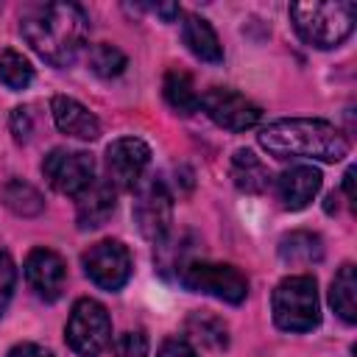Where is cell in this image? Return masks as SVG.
Masks as SVG:
<instances>
[{
    "label": "cell",
    "instance_id": "6da1fadb",
    "mask_svg": "<svg viewBox=\"0 0 357 357\" xmlns=\"http://www.w3.org/2000/svg\"><path fill=\"white\" fill-rule=\"evenodd\" d=\"M20 33L45 61L67 67L86 42L89 20L75 3H36L20 17Z\"/></svg>",
    "mask_w": 357,
    "mask_h": 357
},
{
    "label": "cell",
    "instance_id": "7a4b0ae2",
    "mask_svg": "<svg viewBox=\"0 0 357 357\" xmlns=\"http://www.w3.org/2000/svg\"><path fill=\"white\" fill-rule=\"evenodd\" d=\"M259 145L273 159H315V162H340L349 153L346 134L312 117H290L268 123L259 131Z\"/></svg>",
    "mask_w": 357,
    "mask_h": 357
},
{
    "label": "cell",
    "instance_id": "3957f363",
    "mask_svg": "<svg viewBox=\"0 0 357 357\" xmlns=\"http://www.w3.org/2000/svg\"><path fill=\"white\" fill-rule=\"evenodd\" d=\"M290 20L296 33L307 45L318 50H329L343 45L351 36L357 6L354 3H293Z\"/></svg>",
    "mask_w": 357,
    "mask_h": 357
},
{
    "label": "cell",
    "instance_id": "277c9868",
    "mask_svg": "<svg viewBox=\"0 0 357 357\" xmlns=\"http://www.w3.org/2000/svg\"><path fill=\"white\" fill-rule=\"evenodd\" d=\"M273 321L284 332H310L321 324V301H318V284L312 276L298 273L287 276L276 284L271 298Z\"/></svg>",
    "mask_w": 357,
    "mask_h": 357
},
{
    "label": "cell",
    "instance_id": "5b68a950",
    "mask_svg": "<svg viewBox=\"0 0 357 357\" xmlns=\"http://www.w3.org/2000/svg\"><path fill=\"white\" fill-rule=\"evenodd\" d=\"M178 282L192 293H204L226 304H243L248 296V279L226 262H187L178 268Z\"/></svg>",
    "mask_w": 357,
    "mask_h": 357
},
{
    "label": "cell",
    "instance_id": "8992f818",
    "mask_svg": "<svg viewBox=\"0 0 357 357\" xmlns=\"http://www.w3.org/2000/svg\"><path fill=\"white\" fill-rule=\"evenodd\" d=\"M64 337H67V346L81 357L100 354L112 340V318L106 307L95 298H78L67 318Z\"/></svg>",
    "mask_w": 357,
    "mask_h": 357
},
{
    "label": "cell",
    "instance_id": "52a82bcc",
    "mask_svg": "<svg viewBox=\"0 0 357 357\" xmlns=\"http://www.w3.org/2000/svg\"><path fill=\"white\" fill-rule=\"evenodd\" d=\"M134 223L139 229V234L151 243H162L165 234L170 231V220H173V195L165 187V181L151 178L145 184H139L134 190Z\"/></svg>",
    "mask_w": 357,
    "mask_h": 357
},
{
    "label": "cell",
    "instance_id": "ba28073f",
    "mask_svg": "<svg viewBox=\"0 0 357 357\" xmlns=\"http://www.w3.org/2000/svg\"><path fill=\"white\" fill-rule=\"evenodd\" d=\"M42 176L56 192L78 198L95 181V162L84 151L53 148L42 162Z\"/></svg>",
    "mask_w": 357,
    "mask_h": 357
},
{
    "label": "cell",
    "instance_id": "9c48e42d",
    "mask_svg": "<svg viewBox=\"0 0 357 357\" xmlns=\"http://www.w3.org/2000/svg\"><path fill=\"white\" fill-rule=\"evenodd\" d=\"M86 276L103 290H120L131 279V254L120 240H100L81 257Z\"/></svg>",
    "mask_w": 357,
    "mask_h": 357
},
{
    "label": "cell",
    "instance_id": "30bf717a",
    "mask_svg": "<svg viewBox=\"0 0 357 357\" xmlns=\"http://www.w3.org/2000/svg\"><path fill=\"white\" fill-rule=\"evenodd\" d=\"M201 109L218 123L220 128L229 131H248L262 120V109L248 100L245 95L226 89V86H212L201 95Z\"/></svg>",
    "mask_w": 357,
    "mask_h": 357
},
{
    "label": "cell",
    "instance_id": "8fae6325",
    "mask_svg": "<svg viewBox=\"0 0 357 357\" xmlns=\"http://www.w3.org/2000/svg\"><path fill=\"white\" fill-rule=\"evenodd\" d=\"M151 165V148L139 137H120L106 148L109 184L117 190H137Z\"/></svg>",
    "mask_w": 357,
    "mask_h": 357
},
{
    "label": "cell",
    "instance_id": "7c38bea8",
    "mask_svg": "<svg viewBox=\"0 0 357 357\" xmlns=\"http://www.w3.org/2000/svg\"><path fill=\"white\" fill-rule=\"evenodd\" d=\"M25 282L42 301H56L67 284V265L50 248H33L25 259Z\"/></svg>",
    "mask_w": 357,
    "mask_h": 357
},
{
    "label": "cell",
    "instance_id": "4fadbf2b",
    "mask_svg": "<svg viewBox=\"0 0 357 357\" xmlns=\"http://www.w3.org/2000/svg\"><path fill=\"white\" fill-rule=\"evenodd\" d=\"M321 190V170L312 165H293L276 178V198L284 209H304Z\"/></svg>",
    "mask_w": 357,
    "mask_h": 357
},
{
    "label": "cell",
    "instance_id": "5bb4252c",
    "mask_svg": "<svg viewBox=\"0 0 357 357\" xmlns=\"http://www.w3.org/2000/svg\"><path fill=\"white\" fill-rule=\"evenodd\" d=\"M117 206V192L109 181L103 178H95L75 201V220H78V229L81 231H89V229H100L112 212Z\"/></svg>",
    "mask_w": 357,
    "mask_h": 357
},
{
    "label": "cell",
    "instance_id": "9a60e30c",
    "mask_svg": "<svg viewBox=\"0 0 357 357\" xmlns=\"http://www.w3.org/2000/svg\"><path fill=\"white\" fill-rule=\"evenodd\" d=\"M50 112H53V120H56V126H59L61 134H70V137L84 139V142H92V139L100 137L98 117L84 103H78L75 98L56 95L50 100Z\"/></svg>",
    "mask_w": 357,
    "mask_h": 357
},
{
    "label": "cell",
    "instance_id": "2e32d148",
    "mask_svg": "<svg viewBox=\"0 0 357 357\" xmlns=\"http://www.w3.org/2000/svg\"><path fill=\"white\" fill-rule=\"evenodd\" d=\"M229 173H231L234 187H237L240 192H248V195H259V192H265V190L271 187V181H273L268 165H265L254 151H248V148L234 151Z\"/></svg>",
    "mask_w": 357,
    "mask_h": 357
},
{
    "label": "cell",
    "instance_id": "e0dca14e",
    "mask_svg": "<svg viewBox=\"0 0 357 357\" xmlns=\"http://www.w3.org/2000/svg\"><path fill=\"white\" fill-rule=\"evenodd\" d=\"M181 39L187 45V50L201 59V61H223V47H220V39L215 33V28L198 17V14H184L181 17Z\"/></svg>",
    "mask_w": 357,
    "mask_h": 357
},
{
    "label": "cell",
    "instance_id": "ac0fdd59",
    "mask_svg": "<svg viewBox=\"0 0 357 357\" xmlns=\"http://www.w3.org/2000/svg\"><path fill=\"white\" fill-rule=\"evenodd\" d=\"M279 259L284 265H315L324 259V240L315 231H290L279 240Z\"/></svg>",
    "mask_w": 357,
    "mask_h": 357
},
{
    "label": "cell",
    "instance_id": "d6986e66",
    "mask_svg": "<svg viewBox=\"0 0 357 357\" xmlns=\"http://www.w3.org/2000/svg\"><path fill=\"white\" fill-rule=\"evenodd\" d=\"M329 304L346 324L357 321V276H354L351 262H343L340 271L335 273L332 290H329Z\"/></svg>",
    "mask_w": 357,
    "mask_h": 357
},
{
    "label": "cell",
    "instance_id": "ffe728a7",
    "mask_svg": "<svg viewBox=\"0 0 357 357\" xmlns=\"http://www.w3.org/2000/svg\"><path fill=\"white\" fill-rule=\"evenodd\" d=\"M162 92H165L167 106H170L176 114H192V112L201 109V95L195 92L192 78H190L187 73H181V70H167V73H165Z\"/></svg>",
    "mask_w": 357,
    "mask_h": 357
},
{
    "label": "cell",
    "instance_id": "44dd1931",
    "mask_svg": "<svg viewBox=\"0 0 357 357\" xmlns=\"http://www.w3.org/2000/svg\"><path fill=\"white\" fill-rule=\"evenodd\" d=\"M187 335L206 346V349H226L229 346V329L226 324L218 318V315H209V312H192L187 318Z\"/></svg>",
    "mask_w": 357,
    "mask_h": 357
},
{
    "label": "cell",
    "instance_id": "7402d4cb",
    "mask_svg": "<svg viewBox=\"0 0 357 357\" xmlns=\"http://www.w3.org/2000/svg\"><path fill=\"white\" fill-rule=\"evenodd\" d=\"M3 204H6L11 212L22 215V218H33V215H39V212L45 209L42 192H39L33 184L22 181V178H14V181H8V184L3 187Z\"/></svg>",
    "mask_w": 357,
    "mask_h": 357
},
{
    "label": "cell",
    "instance_id": "603a6c76",
    "mask_svg": "<svg viewBox=\"0 0 357 357\" xmlns=\"http://www.w3.org/2000/svg\"><path fill=\"white\" fill-rule=\"evenodd\" d=\"M86 64H89V70H92L95 75H100V78H114V75H120V73L126 70L128 59H126V53H123L120 47H114V45H109V42H98V45L89 47Z\"/></svg>",
    "mask_w": 357,
    "mask_h": 357
},
{
    "label": "cell",
    "instance_id": "cb8c5ba5",
    "mask_svg": "<svg viewBox=\"0 0 357 357\" xmlns=\"http://www.w3.org/2000/svg\"><path fill=\"white\" fill-rule=\"evenodd\" d=\"M33 81V67L31 61L17 53V50H3L0 53V84L8 86L11 92H20L25 89L28 84Z\"/></svg>",
    "mask_w": 357,
    "mask_h": 357
},
{
    "label": "cell",
    "instance_id": "d4e9b609",
    "mask_svg": "<svg viewBox=\"0 0 357 357\" xmlns=\"http://www.w3.org/2000/svg\"><path fill=\"white\" fill-rule=\"evenodd\" d=\"M114 354L117 357H148V337L139 329H128L123 335H117L114 340Z\"/></svg>",
    "mask_w": 357,
    "mask_h": 357
},
{
    "label": "cell",
    "instance_id": "484cf974",
    "mask_svg": "<svg viewBox=\"0 0 357 357\" xmlns=\"http://www.w3.org/2000/svg\"><path fill=\"white\" fill-rule=\"evenodd\" d=\"M14 284H17V265L6 251H0V318L8 310V301L14 296Z\"/></svg>",
    "mask_w": 357,
    "mask_h": 357
},
{
    "label": "cell",
    "instance_id": "4316f807",
    "mask_svg": "<svg viewBox=\"0 0 357 357\" xmlns=\"http://www.w3.org/2000/svg\"><path fill=\"white\" fill-rule=\"evenodd\" d=\"M11 131L17 137V142H25L33 131V120H31V109L28 106H17L11 112Z\"/></svg>",
    "mask_w": 357,
    "mask_h": 357
},
{
    "label": "cell",
    "instance_id": "83f0119b",
    "mask_svg": "<svg viewBox=\"0 0 357 357\" xmlns=\"http://www.w3.org/2000/svg\"><path fill=\"white\" fill-rule=\"evenodd\" d=\"M156 357H198L195 346L184 337H170L162 343V349L156 351Z\"/></svg>",
    "mask_w": 357,
    "mask_h": 357
},
{
    "label": "cell",
    "instance_id": "f1b7e54d",
    "mask_svg": "<svg viewBox=\"0 0 357 357\" xmlns=\"http://www.w3.org/2000/svg\"><path fill=\"white\" fill-rule=\"evenodd\" d=\"M8 357H53V351H47V349L39 346V343H17V346L8 351Z\"/></svg>",
    "mask_w": 357,
    "mask_h": 357
},
{
    "label": "cell",
    "instance_id": "f546056e",
    "mask_svg": "<svg viewBox=\"0 0 357 357\" xmlns=\"http://www.w3.org/2000/svg\"><path fill=\"white\" fill-rule=\"evenodd\" d=\"M151 11H153V14H159V17H165V20H173V17H178V14H181V8H178L176 3H165V6H151Z\"/></svg>",
    "mask_w": 357,
    "mask_h": 357
},
{
    "label": "cell",
    "instance_id": "4dcf8cb0",
    "mask_svg": "<svg viewBox=\"0 0 357 357\" xmlns=\"http://www.w3.org/2000/svg\"><path fill=\"white\" fill-rule=\"evenodd\" d=\"M343 190H346L349 204L354 206V167H349V170H346V176H343Z\"/></svg>",
    "mask_w": 357,
    "mask_h": 357
}]
</instances>
